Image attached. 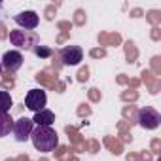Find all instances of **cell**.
I'll list each match as a JSON object with an SVG mask.
<instances>
[{"instance_id": "obj_1", "label": "cell", "mask_w": 161, "mask_h": 161, "mask_svg": "<svg viewBox=\"0 0 161 161\" xmlns=\"http://www.w3.org/2000/svg\"><path fill=\"white\" fill-rule=\"evenodd\" d=\"M32 144L38 152H53L59 146V136L51 127H36L31 133Z\"/></svg>"}, {"instance_id": "obj_2", "label": "cell", "mask_w": 161, "mask_h": 161, "mask_svg": "<svg viewBox=\"0 0 161 161\" xmlns=\"http://www.w3.org/2000/svg\"><path fill=\"white\" fill-rule=\"evenodd\" d=\"M10 42L21 49H31L38 44V34L31 31H12L10 32Z\"/></svg>"}, {"instance_id": "obj_3", "label": "cell", "mask_w": 161, "mask_h": 161, "mask_svg": "<svg viewBox=\"0 0 161 161\" xmlns=\"http://www.w3.org/2000/svg\"><path fill=\"white\" fill-rule=\"evenodd\" d=\"M136 121H138L140 127H144V129H155V127L159 125V121H161V116H159V112H157L155 108L144 106V108L138 112Z\"/></svg>"}, {"instance_id": "obj_4", "label": "cell", "mask_w": 161, "mask_h": 161, "mask_svg": "<svg viewBox=\"0 0 161 161\" xmlns=\"http://www.w3.org/2000/svg\"><path fill=\"white\" fill-rule=\"evenodd\" d=\"M46 103H47V97H46V91H42V89H31L25 97V106L29 110H32L34 114L44 110Z\"/></svg>"}, {"instance_id": "obj_5", "label": "cell", "mask_w": 161, "mask_h": 161, "mask_svg": "<svg viewBox=\"0 0 161 161\" xmlns=\"http://www.w3.org/2000/svg\"><path fill=\"white\" fill-rule=\"evenodd\" d=\"M32 119L29 118H19L15 123H14V135H15V140L17 142H25L31 138V133H32Z\"/></svg>"}, {"instance_id": "obj_6", "label": "cell", "mask_w": 161, "mask_h": 161, "mask_svg": "<svg viewBox=\"0 0 161 161\" xmlns=\"http://www.w3.org/2000/svg\"><path fill=\"white\" fill-rule=\"evenodd\" d=\"M84 59V51H82V47H78V46H66L63 51H61V55H59V61H63L61 64H78L80 61Z\"/></svg>"}, {"instance_id": "obj_7", "label": "cell", "mask_w": 161, "mask_h": 161, "mask_svg": "<svg viewBox=\"0 0 161 161\" xmlns=\"http://www.w3.org/2000/svg\"><path fill=\"white\" fill-rule=\"evenodd\" d=\"M0 64H2V68H6L10 74H14L15 70L21 68V64H23V55H21L19 51H6Z\"/></svg>"}, {"instance_id": "obj_8", "label": "cell", "mask_w": 161, "mask_h": 161, "mask_svg": "<svg viewBox=\"0 0 161 161\" xmlns=\"http://www.w3.org/2000/svg\"><path fill=\"white\" fill-rule=\"evenodd\" d=\"M15 23L19 25V27H25V29H36L38 27V14L36 12H32V10H27V12H21V14H17L15 17Z\"/></svg>"}, {"instance_id": "obj_9", "label": "cell", "mask_w": 161, "mask_h": 161, "mask_svg": "<svg viewBox=\"0 0 161 161\" xmlns=\"http://www.w3.org/2000/svg\"><path fill=\"white\" fill-rule=\"evenodd\" d=\"M64 131H66L68 138L72 140V152H86V140L82 138V135L76 131V127L66 125V129H64Z\"/></svg>"}, {"instance_id": "obj_10", "label": "cell", "mask_w": 161, "mask_h": 161, "mask_svg": "<svg viewBox=\"0 0 161 161\" xmlns=\"http://www.w3.org/2000/svg\"><path fill=\"white\" fill-rule=\"evenodd\" d=\"M53 121H55V114L51 110H46V108L36 112L34 118H32V123H36L38 127H51Z\"/></svg>"}, {"instance_id": "obj_11", "label": "cell", "mask_w": 161, "mask_h": 161, "mask_svg": "<svg viewBox=\"0 0 161 161\" xmlns=\"http://www.w3.org/2000/svg\"><path fill=\"white\" fill-rule=\"evenodd\" d=\"M121 42V36L118 32H101L99 34V44L101 46H118Z\"/></svg>"}, {"instance_id": "obj_12", "label": "cell", "mask_w": 161, "mask_h": 161, "mask_svg": "<svg viewBox=\"0 0 161 161\" xmlns=\"http://www.w3.org/2000/svg\"><path fill=\"white\" fill-rule=\"evenodd\" d=\"M36 80H38L42 86L49 87V89H55V86H57V76H53V74H51V72H47V70H44V72H40V74H36Z\"/></svg>"}, {"instance_id": "obj_13", "label": "cell", "mask_w": 161, "mask_h": 161, "mask_svg": "<svg viewBox=\"0 0 161 161\" xmlns=\"http://www.w3.org/2000/svg\"><path fill=\"white\" fill-rule=\"evenodd\" d=\"M14 129V119L10 114H0V138L8 136L10 131Z\"/></svg>"}, {"instance_id": "obj_14", "label": "cell", "mask_w": 161, "mask_h": 161, "mask_svg": "<svg viewBox=\"0 0 161 161\" xmlns=\"http://www.w3.org/2000/svg\"><path fill=\"white\" fill-rule=\"evenodd\" d=\"M12 104H14V101H12L10 93L4 91V89H0V114H8Z\"/></svg>"}, {"instance_id": "obj_15", "label": "cell", "mask_w": 161, "mask_h": 161, "mask_svg": "<svg viewBox=\"0 0 161 161\" xmlns=\"http://www.w3.org/2000/svg\"><path fill=\"white\" fill-rule=\"evenodd\" d=\"M142 76H144V78H142V80H144V84H148V87H150V93H153V95H155V93L159 91L157 76H152V74H150V72H146V70L142 72Z\"/></svg>"}, {"instance_id": "obj_16", "label": "cell", "mask_w": 161, "mask_h": 161, "mask_svg": "<svg viewBox=\"0 0 161 161\" xmlns=\"http://www.w3.org/2000/svg\"><path fill=\"white\" fill-rule=\"evenodd\" d=\"M104 144H106V148L112 152V153H121V150H123V144L118 140V138H114V136H104Z\"/></svg>"}, {"instance_id": "obj_17", "label": "cell", "mask_w": 161, "mask_h": 161, "mask_svg": "<svg viewBox=\"0 0 161 161\" xmlns=\"http://www.w3.org/2000/svg\"><path fill=\"white\" fill-rule=\"evenodd\" d=\"M123 121H127L129 125H133L135 121H136V118H138V112H136V108L135 106H125L123 108Z\"/></svg>"}, {"instance_id": "obj_18", "label": "cell", "mask_w": 161, "mask_h": 161, "mask_svg": "<svg viewBox=\"0 0 161 161\" xmlns=\"http://www.w3.org/2000/svg\"><path fill=\"white\" fill-rule=\"evenodd\" d=\"M125 57H127V63H135V61H136L138 49L135 47L133 42H127V44H125Z\"/></svg>"}, {"instance_id": "obj_19", "label": "cell", "mask_w": 161, "mask_h": 161, "mask_svg": "<svg viewBox=\"0 0 161 161\" xmlns=\"http://www.w3.org/2000/svg\"><path fill=\"white\" fill-rule=\"evenodd\" d=\"M55 157L59 161H68L72 157V152H68L66 146H57V152H55Z\"/></svg>"}, {"instance_id": "obj_20", "label": "cell", "mask_w": 161, "mask_h": 161, "mask_svg": "<svg viewBox=\"0 0 161 161\" xmlns=\"http://www.w3.org/2000/svg\"><path fill=\"white\" fill-rule=\"evenodd\" d=\"M146 19H148L153 27H157V25H159V21H161V15H159V12H157V10H152V12H148V14H146Z\"/></svg>"}, {"instance_id": "obj_21", "label": "cell", "mask_w": 161, "mask_h": 161, "mask_svg": "<svg viewBox=\"0 0 161 161\" xmlns=\"http://www.w3.org/2000/svg\"><path fill=\"white\" fill-rule=\"evenodd\" d=\"M86 19H87V17H86V12H84V10H76V12H74V23H76V25H80V27L86 25Z\"/></svg>"}, {"instance_id": "obj_22", "label": "cell", "mask_w": 161, "mask_h": 161, "mask_svg": "<svg viewBox=\"0 0 161 161\" xmlns=\"http://www.w3.org/2000/svg\"><path fill=\"white\" fill-rule=\"evenodd\" d=\"M34 53H36L38 57H49V55H51V49H49V47H44V46H36V47H34Z\"/></svg>"}, {"instance_id": "obj_23", "label": "cell", "mask_w": 161, "mask_h": 161, "mask_svg": "<svg viewBox=\"0 0 161 161\" xmlns=\"http://www.w3.org/2000/svg\"><path fill=\"white\" fill-rule=\"evenodd\" d=\"M121 99L123 101H136L138 99V93H136V89H129V91L121 93Z\"/></svg>"}, {"instance_id": "obj_24", "label": "cell", "mask_w": 161, "mask_h": 161, "mask_svg": "<svg viewBox=\"0 0 161 161\" xmlns=\"http://www.w3.org/2000/svg\"><path fill=\"white\" fill-rule=\"evenodd\" d=\"M87 80H89V68L87 66L80 68V72H78V82H87Z\"/></svg>"}, {"instance_id": "obj_25", "label": "cell", "mask_w": 161, "mask_h": 161, "mask_svg": "<svg viewBox=\"0 0 161 161\" xmlns=\"http://www.w3.org/2000/svg\"><path fill=\"white\" fill-rule=\"evenodd\" d=\"M89 55H91L93 59H101V57H106V49H104V47H95V49L89 51Z\"/></svg>"}, {"instance_id": "obj_26", "label": "cell", "mask_w": 161, "mask_h": 161, "mask_svg": "<svg viewBox=\"0 0 161 161\" xmlns=\"http://www.w3.org/2000/svg\"><path fill=\"white\" fill-rule=\"evenodd\" d=\"M14 86H15V80H14L12 76H4V78H2V87H4V89H12Z\"/></svg>"}, {"instance_id": "obj_27", "label": "cell", "mask_w": 161, "mask_h": 161, "mask_svg": "<svg viewBox=\"0 0 161 161\" xmlns=\"http://www.w3.org/2000/svg\"><path fill=\"white\" fill-rule=\"evenodd\" d=\"M89 114H91V108L87 104H80V108H78V116L80 118H87Z\"/></svg>"}, {"instance_id": "obj_28", "label": "cell", "mask_w": 161, "mask_h": 161, "mask_svg": "<svg viewBox=\"0 0 161 161\" xmlns=\"http://www.w3.org/2000/svg\"><path fill=\"white\" fill-rule=\"evenodd\" d=\"M55 12H57V4L47 6V8H46V14H44V15H46V19H47V21H51V19H53V15H55Z\"/></svg>"}, {"instance_id": "obj_29", "label": "cell", "mask_w": 161, "mask_h": 161, "mask_svg": "<svg viewBox=\"0 0 161 161\" xmlns=\"http://www.w3.org/2000/svg\"><path fill=\"white\" fill-rule=\"evenodd\" d=\"M89 99H91L93 103H99V101H101V91H99L97 87H91V89H89Z\"/></svg>"}, {"instance_id": "obj_30", "label": "cell", "mask_w": 161, "mask_h": 161, "mask_svg": "<svg viewBox=\"0 0 161 161\" xmlns=\"http://www.w3.org/2000/svg\"><path fill=\"white\" fill-rule=\"evenodd\" d=\"M86 148H89V152L97 153V152H99V142H97V140H89V142L86 144Z\"/></svg>"}, {"instance_id": "obj_31", "label": "cell", "mask_w": 161, "mask_h": 161, "mask_svg": "<svg viewBox=\"0 0 161 161\" xmlns=\"http://www.w3.org/2000/svg\"><path fill=\"white\" fill-rule=\"evenodd\" d=\"M57 27H59V29H61V31H63V32H68V31H70V27H72V25H70V23H68V21H59V23H57Z\"/></svg>"}, {"instance_id": "obj_32", "label": "cell", "mask_w": 161, "mask_h": 161, "mask_svg": "<svg viewBox=\"0 0 161 161\" xmlns=\"http://www.w3.org/2000/svg\"><path fill=\"white\" fill-rule=\"evenodd\" d=\"M152 68H153L155 74H159V57H153L152 59Z\"/></svg>"}, {"instance_id": "obj_33", "label": "cell", "mask_w": 161, "mask_h": 161, "mask_svg": "<svg viewBox=\"0 0 161 161\" xmlns=\"http://www.w3.org/2000/svg\"><path fill=\"white\" fill-rule=\"evenodd\" d=\"M159 148H161V142H159V138H155V140L152 142V150H153V153H159Z\"/></svg>"}, {"instance_id": "obj_34", "label": "cell", "mask_w": 161, "mask_h": 161, "mask_svg": "<svg viewBox=\"0 0 161 161\" xmlns=\"http://www.w3.org/2000/svg\"><path fill=\"white\" fill-rule=\"evenodd\" d=\"M152 38H153V40H159V38H161V32H159V27H153V29H152Z\"/></svg>"}, {"instance_id": "obj_35", "label": "cell", "mask_w": 161, "mask_h": 161, "mask_svg": "<svg viewBox=\"0 0 161 161\" xmlns=\"http://www.w3.org/2000/svg\"><path fill=\"white\" fill-rule=\"evenodd\" d=\"M118 84H129V78L125 74H119L118 76Z\"/></svg>"}, {"instance_id": "obj_36", "label": "cell", "mask_w": 161, "mask_h": 161, "mask_svg": "<svg viewBox=\"0 0 161 161\" xmlns=\"http://www.w3.org/2000/svg\"><path fill=\"white\" fill-rule=\"evenodd\" d=\"M140 161H152V153L142 152V153H140Z\"/></svg>"}, {"instance_id": "obj_37", "label": "cell", "mask_w": 161, "mask_h": 161, "mask_svg": "<svg viewBox=\"0 0 161 161\" xmlns=\"http://www.w3.org/2000/svg\"><path fill=\"white\" fill-rule=\"evenodd\" d=\"M66 38H68V32H63V34H59V38H57V44H63Z\"/></svg>"}, {"instance_id": "obj_38", "label": "cell", "mask_w": 161, "mask_h": 161, "mask_svg": "<svg viewBox=\"0 0 161 161\" xmlns=\"http://www.w3.org/2000/svg\"><path fill=\"white\" fill-rule=\"evenodd\" d=\"M8 36V32H6V27L2 25V23H0V38H6Z\"/></svg>"}, {"instance_id": "obj_39", "label": "cell", "mask_w": 161, "mask_h": 161, "mask_svg": "<svg viewBox=\"0 0 161 161\" xmlns=\"http://www.w3.org/2000/svg\"><path fill=\"white\" fill-rule=\"evenodd\" d=\"M131 15H133V17H140V15H142V10L135 8V10H131Z\"/></svg>"}, {"instance_id": "obj_40", "label": "cell", "mask_w": 161, "mask_h": 161, "mask_svg": "<svg viewBox=\"0 0 161 161\" xmlns=\"http://www.w3.org/2000/svg\"><path fill=\"white\" fill-rule=\"evenodd\" d=\"M127 161H138V157L135 153H131V155H127Z\"/></svg>"}, {"instance_id": "obj_41", "label": "cell", "mask_w": 161, "mask_h": 161, "mask_svg": "<svg viewBox=\"0 0 161 161\" xmlns=\"http://www.w3.org/2000/svg\"><path fill=\"white\" fill-rule=\"evenodd\" d=\"M68 161H78V157H74V155H72V157H70Z\"/></svg>"}, {"instance_id": "obj_42", "label": "cell", "mask_w": 161, "mask_h": 161, "mask_svg": "<svg viewBox=\"0 0 161 161\" xmlns=\"http://www.w3.org/2000/svg\"><path fill=\"white\" fill-rule=\"evenodd\" d=\"M40 161H47V159H46V157H42V159H40Z\"/></svg>"}, {"instance_id": "obj_43", "label": "cell", "mask_w": 161, "mask_h": 161, "mask_svg": "<svg viewBox=\"0 0 161 161\" xmlns=\"http://www.w3.org/2000/svg\"><path fill=\"white\" fill-rule=\"evenodd\" d=\"M0 74H2V64H0Z\"/></svg>"}]
</instances>
